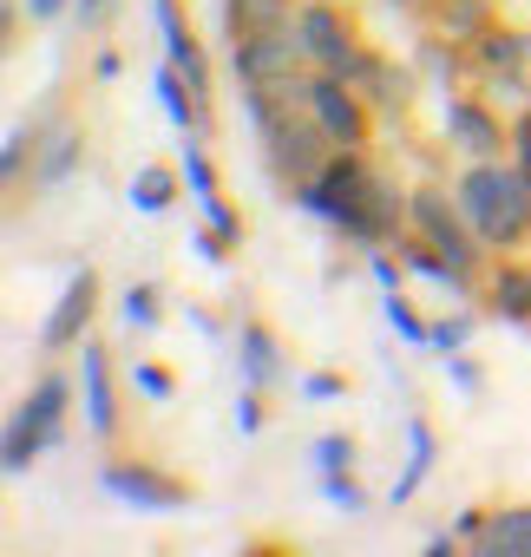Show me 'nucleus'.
<instances>
[{
    "instance_id": "f257e3e1",
    "label": "nucleus",
    "mask_w": 531,
    "mask_h": 557,
    "mask_svg": "<svg viewBox=\"0 0 531 557\" xmlns=\"http://www.w3.org/2000/svg\"><path fill=\"white\" fill-rule=\"evenodd\" d=\"M289 203L309 210V216H322L335 236H348V243L368 249V256L407 236V190H400V177H387L368 151H335V158L322 164V177L302 184Z\"/></svg>"
},
{
    "instance_id": "f03ea898",
    "label": "nucleus",
    "mask_w": 531,
    "mask_h": 557,
    "mask_svg": "<svg viewBox=\"0 0 531 557\" xmlns=\"http://www.w3.org/2000/svg\"><path fill=\"white\" fill-rule=\"evenodd\" d=\"M243 112H249V125L262 138V164H270V177L283 184V197H296L302 184H316L322 164L335 158L329 132L309 112V73L270 79V86H243Z\"/></svg>"
},
{
    "instance_id": "7ed1b4c3",
    "label": "nucleus",
    "mask_w": 531,
    "mask_h": 557,
    "mask_svg": "<svg viewBox=\"0 0 531 557\" xmlns=\"http://www.w3.org/2000/svg\"><path fill=\"white\" fill-rule=\"evenodd\" d=\"M407 230H413L427 249H440V256L453 262V275H459V289H466V296L485 289V269H492L498 249L472 230L459 190H446V184H407Z\"/></svg>"
},
{
    "instance_id": "20e7f679",
    "label": "nucleus",
    "mask_w": 531,
    "mask_h": 557,
    "mask_svg": "<svg viewBox=\"0 0 531 557\" xmlns=\"http://www.w3.org/2000/svg\"><path fill=\"white\" fill-rule=\"evenodd\" d=\"M453 190H459L472 230H479L492 249H518V243L531 236V177H524L511 158H472Z\"/></svg>"
},
{
    "instance_id": "39448f33",
    "label": "nucleus",
    "mask_w": 531,
    "mask_h": 557,
    "mask_svg": "<svg viewBox=\"0 0 531 557\" xmlns=\"http://www.w3.org/2000/svg\"><path fill=\"white\" fill-rule=\"evenodd\" d=\"M296 34L309 47V66H322V73L361 79L368 60H374V40H368V27H361V14L348 8V0H302Z\"/></svg>"
},
{
    "instance_id": "423d86ee",
    "label": "nucleus",
    "mask_w": 531,
    "mask_h": 557,
    "mask_svg": "<svg viewBox=\"0 0 531 557\" xmlns=\"http://www.w3.org/2000/svg\"><path fill=\"white\" fill-rule=\"evenodd\" d=\"M66 407H73V381L60 368H47L8 420V472H27L47 446L66 440Z\"/></svg>"
},
{
    "instance_id": "0eeeda50",
    "label": "nucleus",
    "mask_w": 531,
    "mask_h": 557,
    "mask_svg": "<svg viewBox=\"0 0 531 557\" xmlns=\"http://www.w3.org/2000/svg\"><path fill=\"white\" fill-rule=\"evenodd\" d=\"M27 184L21 190H53V184H66L79 164H86V125L73 119V106H40L27 125Z\"/></svg>"
},
{
    "instance_id": "6e6552de",
    "label": "nucleus",
    "mask_w": 531,
    "mask_h": 557,
    "mask_svg": "<svg viewBox=\"0 0 531 557\" xmlns=\"http://www.w3.org/2000/svg\"><path fill=\"white\" fill-rule=\"evenodd\" d=\"M309 112H316V125L329 132V145H335V151H368V145H374L381 112H374V99H368L355 79L309 66Z\"/></svg>"
},
{
    "instance_id": "1a4fd4ad",
    "label": "nucleus",
    "mask_w": 531,
    "mask_h": 557,
    "mask_svg": "<svg viewBox=\"0 0 531 557\" xmlns=\"http://www.w3.org/2000/svg\"><path fill=\"white\" fill-rule=\"evenodd\" d=\"M99 485H106L112 498L138 505V511H177V505H190V492H197L184 472H171V466H158V459H138V453L106 459Z\"/></svg>"
},
{
    "instance_id": "9d476101",
    "label": "nucleus",
    "mask_w": 531,
    "mask_h": 557,
    "mask_svg": "<svg viewBox=\"0 0 531 557\" xmlns=\"http://www.w3.org/2000/svg\"><path fill=\"white\" fill-rule=\"evenodd\" d=\"M230 66H236V86H270V79L309 73V47H302L296 21H283V27H262V34L236 40L230 47Z\"/></svg>"
},
{
    "instance_id": "9b49d317",
    "label": "nucleus",
    "mask_w": 531,
    "mask_h": 557,
    "mask_svg": "<svg viewBox=\"0 0 531 557\" xmlns=\"http://www.w3.org/2000/svg\"><path fill=\"white\" fill-rule=\"evenodd\" d=\"M446 138L466 158H505L511 151V119L479 86H459V92H446Z\"/></svg>"
},
{
    "instance_id": "f8f14e48",
    "label": "nucleus",
    "mask_w": 531,
    "mask_h": 557,
    "mask_svg": "<svg viewBox=\"0 0 531 557\" xmlns=\"http://www.w3.org/2000/svg\"><path fill=\"white\" fill-rule=\"evenodd\" d=\"M99 296H106L99 269H92V262H86V269H73V275H66V289H60V302H53V315L40 322V348H47V355H66V348H79V342L92 335Z\"/></svg>"
},
{
    "instance_id": "ddd939ff",
    "label": "nucleus",
    "mask_w": 531,
    "mask_h": 557,
    "mask_svg": "<svg viewBox=\"0 0 531 557\" xmlns=\"http://www.w3.org/2000/svg\"><path fill=\"white\" fill-rule=\"evenodd\" d=\"M79 394H86V433L99 446L119 440V381H112V348L106 342H79Z\"/></svg>"
},
{
    "instance_id": "4468645a",
    "label": "nucleus",
    "mask_w": 531,
    "mask_h": 557,
    "mask_svg": "<svg viewBox=\"0 0 531 557\" xmlns=\"http://www.w3.org/2000/svg\"><path fill=\"white\" fill-rule=\"evenodd\" d=\"M485 315L492 322H511V329H531V262L518 249H498L492 269H485Z\"/></svg>"
},
{
    "instance_id": "2eb2a0df",
    "label": "nucleus",
    "mask_w": 531,
    "mask_h": 557,
    "mask_svg": "<svg viewBox=\"0 0 531 557\" xmlns=\"http://www.w3.org/2000/svg\"><path fill=\"white\" fill-rule=\"evenodd\" d=\"M184 177H190V197L203 203V223H217L223 236L243 243V210L223 197V177H217V164H210V151H203L197 132H184Z\"/></svg>"
},
{
    "instance_id": "dca6fc26",
    "label": "nucleus",
    "mask_w": 531,
    "mask_h": 557,
    "mask_svg": "<svg viewBox=\"0 0 531 557\" xmlns=\"http://www.w3.org/2000/svg\"><path fill=\"white\" fill-rule=\"evenodd\" d=\"M158 34H164V60H177V73L197 86V99H203V112H210V53H203V40L190 34L184 0H158Z\"/></svg>"
},
{
    "instance_id": "f3484780",
    "label": "nucleus",
    "mask_w": 531,
    "mask_h": 557,
    "mask_svg": "<svg viewBox=\"0 0 531 557\" xmlns=\"http://www.w3.org/2000/svg\"><path fill=\"white\" fill-rule=\"evenodd\" d=\"M472 550H479V557H531V498H511V505H485Z\"/></svg>"
},
{
    "instance_id": "a211bd4d",
    "label": "nucleus",
    "mask_w": 531,
    "mask_h": 557,
    "mask_svg": "<svg viewBox=\"0 0 531 557\" xmlns=\"http://www.w3.org/2000/svg\"><path fill=\"white\" fill-rule=\"evenodd\" d=\"M236 368H243L249 387H276V381L289 374V361H283V335L262 322V315L243 322V335H236Z\"/></svg>"
},
{
    "instance_id": "6ab92c4d",
    "label": "nucleus",
    "mask_w": 531,
    "mask_h": 557,
    "mask_svg": "<svg viewBox=\"0 0 531 557\" xmlns=\"http://www.w3.org/2000/svg\"><path fill=\"white\" fill-rule=\"evenodd\" d=\"M368 99H374V112H387V119H407L413 112V99H420V79L407 73V66H394L381 47H374V60H368V73L355 79Z\"/></svg>"
},
{
    "instance_id": "aec40b11",
    "label": "nucleus",
    "mask_w": 531,
    "mask_h": 557,
    "mask_svg": "<svg viewBox=\"0 0 531 557\" xmlns=\"http://www.w3.org/2000/svg\"><path fill=\"white\" fill-rule=\"evenodd\" d=\"M190 177L177 171V164H164V158H151V164H138L132 171V210H145V216H164L171 203H177V190H184Z\"/></svg>"
},
{
    "instance_id": "412c9836",
    "label": "nucleus",
    "mask_w": 531,
    "mask_h": 557,
    "mask_svg": "<svg viewBox=\"0 0 531 557\" xmlns=\"http://www.w3.org/2000/svg\"><path fill=\"white\" fill-rule=\"evenodd\" d=\"M296 8H302V0H223L230 47H236V40H249V34H262V27H283V21H296Z\"/></svg>"
},
{
    "instance_id": "4be33fe9",
    "label": "nucleus",
    "mask_w": 531,
    "mask_h": 557,
    "mask_svg": "<svg viewBox=\"0 0 531 557\" xmlns=\"http://www.w3.org/2000/svg\"><path fill=\"white\" fill-rule=\"evenodd\" d=\"M433 453H440V440H433V420H427V413H413V420H407V472L394 479V505H407V498L427 485V472H433Z\"/></svg>"
},
{
    "instance_id": "5701e85b",
    "label": "nucleus",
    "mask_w": 531,
    "mask_h": 557,
    "mask_svg": "<svg viewBox=\"0 0 531 557\" xmlns=\"http://www.w3.org/2000/svg\"><path fill=\"white\" fill-rule=\"evenodd\" d=\"M158 296H164V289H158V283H132V289H125V322H132V329H145V335H151V329H158V322H164V302H158Z\"/></svg>"
},
{
    "instance_id": "b1692460",
    "label": "nucleus",
    "mask_w": 531,
    "mask_h": 557,
    "mask_svg": "<svg viewBox=\"0 0 531 557\" xmlns=\"http://www.w3.org/2000/svg\"><path fill=\"white\" fill-rule=\"evenodd\" d=\"M387 322H394V329H400L413 348H427V342H433V322H427V315L407 302V289H387Z\"/></svg>"
},
{
    "instance_id": "393cba45",
    "label": "nucleus",
    "mask_w": 531,
    "mask_h": 557,
    "mask_svg": "<svg viewBox=\"0 0 531 557\" xmlns=\"http://www.w3.org/2000/svg\"><path fill=\"white\" fill-rule=\"evenodd\" d=\"M316 472H355V433H322L316 440Z\"/></svg>"
},
{
    "instance_id": "a878e982",
    "label": "nucleus",
    "mask_w": 531,
    "mask_h": 557,
    "mask_svg": "<svg viewBox=\"0 0 531 557\" xmlns=\"http://www.w3.org/2000/svg\"><path fill=\"white\" fill-rule=\"evenodd\" d=\"M132 381H138L151 400H171V394H177V374H171L164 361H138V368H132Z\"/></svg>"
},
{
    "instance_id": "bb28decb",
    "label": "nucleus",
    "mask_w": 531,
    "mask_h": 557,
    "mask_svg": "<svg viewBox=\"0 0 531 557\" xmlns=\"http://www.w3.org/2000/svg\"><path fill=\"white\" fill-rule=\"evenodd\" d=\"M505 158H511V164H518V171L531 177V99H524V106L511 112V151H505Z\"/></svg>"
},
{
    "instance_id": "cd10ccee",
    "label": "nucleus",
    "mask_w": 531,
    "mask_h": 557,
    "mask_svg": "<svg viewBox=\"0 0 531 557\" xmlns=\"http://www.w3.org/2000/svg\"><path fill=\"white\" fill-rule=\"evenodd\" d=\"M472 342V315H453V322H433V342L427 348H440V355H459Z\"/></svg>"
},
{
    "instance_id": "c85d7f7f",
    "label": "nucleus",
    "mask_w": 531,
    "mask_h": 557,
    "mask_svg": "<svg viewBox=\"0 0 531 557\" xmlns=\"http://www.w3.org/2000/svg\"><path fill=\"white\" fill-rule=\"evenodd\" d=\"M262 394H270V387H249V381H243V400H236V426H243V433H262V420H270Z\"/></svg>"
},
{
    "instance_id": "c756f323",
    "label": "nucleus",
    "mask_w": 531,
    "mask_h": 557,
    "mask_svg": "<svg viewBox=\"0 0 531 557\" xmlns=\"http://www.w3.org/2000/svg\"><path fill=\"white\" fill-rule=\"evenodd\" d=\"M230 249H236V236H223L217 223L197 230V256H203V262H230Z\"/></svg>"
},
{
    "instance_id": "7c9ffc66",
    "label": "nucleus",
    "mask_w": 531,
    "mask_h": 557,
    "mask_svg": "<svg viewBox=\"0 0 531 557\" xmlns=\"http://www.w3.org/2000/svg\"><path fill=\"white\" fill-rule=\"evenodd\" d=\"M322 492H329L342 511H361V485H355V472H329V479H322Z\"/></svg>"
},
{
    "instance_id": "2f4dec72",
    "label": "nucleus",
    "mask_w": 531,
    "mask_h": 557,
    "mask_svg": "<svg viewBox=\"0 0 531 557\" xmlns=\"http://www.w3.org/2000/svg\"><path fill=\"white\" fill-rule=\"evenodd\" d=\"M446 361H453V381H459V387H472V394L485 387V374H479V361H466V348H459V355H446Z\"/></svg>"
},
{
    "instance_id": "473e14b6",
    "label": "nucleus",
    "mask_w": 531,
    "mask_h": 557,
    "mask_svg": "<svg viewBox=\"0 0 531 557\" xmlns=\"http://www.w3.org/2000/svg\"><path fill=\"white\" fill-rule=\"evenodd\" d=\"M342 387H348L342 374H309V381H302V394H309V400H335Z\"/></svg>"
},
{
    "instance_id": "72a5a7b5",
    "label": "nucleus",
    "mask_w": 531,
    "mask_h": 557,
    "mask_svg": "<svg viewBox=\"0 0 531 557\" xmlns=\"http://www.w3.org/2000/svg\"><path fill=\"white\" fill-rule=\"evenodd\" d=\"M119 8V0H73V14H79V27H99L106 14Z\"/></svg>"
},
{
    "instance_id": "f704fd0d",
    "label": "nucleus",
    "mask_w": 531,
    "mask_h": 557,
    "mask_svg": "<svg viewBox=\"0 0 531 557\" xmlns=\"http://www.w3.org/2000/svg\"><path fill=\"white\" fill-rule=\"evenodd\" d=\"M66 8H73V0H27V14H34V21H40V27H47V21H60V14H66Z\"/></svg>"
},
{
    "instance_id": "c9c22d12",
    "label": "nucleus",
    "mask_w": 531,
    "mask_h": 557,
    "mask_svg": "<svg viewBox=\"0 0 531 557\" xmlns=\"http://www.w3.org/2000/svg\"><path fill=\"white\" fill-rule=\"evenodd\" d=\"M119 66H125L119 53H99V60H92V73H99V79H119Z\"/></svg>"
},
{
    "instance_id": "e433bc0d",
    "label": "nucleus",
    "mask_w": 531,
    "mask_h": 557,
    "mask_svg": "<svg viewBox=\"0 0 531 557\" xmlns=\"http://www.w3.org/2000/svg\"><path fill=\"white\" fill-rule=\"evenodd\" d=\"M394 8H400V14H420V8H427V0H394Z\"/></svg>"
}]
</instances>
